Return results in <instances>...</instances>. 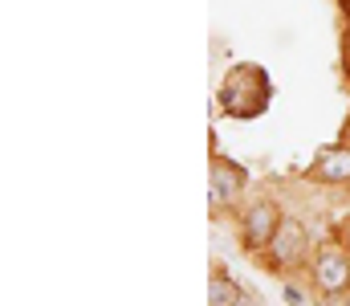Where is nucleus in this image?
Instances as JSON below:
<instances>
[{"label":"nucleus","mask_w":350,"mask_h":306,"mask_svg":"<svg viewBox=\"0 0 350 306\" xmlns=\"http://www.w3.org/2000/svg\"><path fill=\"white\" fill-rule=\"evenodd\" d=\"M220 106L232 114V118H253L269 106V78H265L257 66H237L228 70L224 86H220Z\"/></svg>","instance_id":"f257e3e1"},{"label":"nucleus","mask_w":350,"mask_h":306,"mask_svg":"<svg viewBox=\"0 0 350 306\" xmlns=\"http://www.w3.org/2000/svg\"><path fill=\"white\" fill-rule=\"evenodd\" d=\"M310 282H314L318 303L350 294V249L342 241H318L314 262H310Z\"/></svg>","instance_id":"f03ea898"},{"label":"nucleus","mask_w":350,"mask_h":306,"mask_svg":"<svg viewBox=\"0 0 350 306\" xmlns=\"http://www.w3.org/2000/svg\"><path fill=\"white\" fill-rule=\"evenodd\" d=\"M314 249H318V245L310 241L306 225H301L297 216H285V220H281V229H277V237H273V245L265 249V266H269V270H277V274H289V270L306 266Z\"/></svg>","instance_id":"7ed1b4c3"},{"label":"nucleus","mask_w":350,"mask_h":306,"mask_svg":"<svg viewBox=\"0 0 350 306\" xmlns=\"http://www.w3.org/2000/svg\"><path fill=\"white\" fill-rule=\"evenodd\" d=\"M281 220H285L281 204L269 201V196H257V201L241 212V245H245L249 253H265V249L273 245Z\"/></svg>","instance_id":"20e7f679"},{"label":"nucleus","mask_w":350,"mask_h":306,"mask_svg":"<svg viewBox=\"0 0 350 306\" xmlns=\"http://www.w3.org/2000/svg\"><path fill=\"white\" fill-rule=\"evenodd\" d=\"M306 176H310L314 184H326V188H347L350 184V147L347 143H338V147H322Z\"/></svg>","instance_id":"39448f33"},{"label":"nucleus","mask_w":350,"mask_h":306,"mask_svg":"<svg viewBox=\"0 0 350 306\" xmlns=\"http://www.w3.org/2000/svg\"><path fill=\"white\" fill-rule=\"evenodd\" d=\"M245 184H249V172L241 168V164H232L228 155H216L212 160V204H228L232 196H241L245 192Z\"/></svg>","instance_id":"423d86ee"},{"label":"nucleus","mask_w":350,"mask_h":306,"mask_svg":"<svg viewBox=\"0 0 350 306\" xmlns=\"http://www.w3.org/2000/svg\"><path fill=\"white\" fill-rule=\"evenodd\" d=\"M241 286H237V278L232 274H224V270H212V282H208V306H237L241 303Z\"/></svg>","instance_id":"0eeeda50"},{"label":"nucleus","mask_w":350,"mask_h":306,"mask_svg":"<svg viewBox=\"0 0 350 306\" xmlns=\"http://www.w3.org/2000/svg\"><path fill=\"white\" fill-rule=\"evenodd\" d=\"M285 303L289 306H306V294H301L297 286H285Z\"/></svg>","instance_id":"6e6552de"},{"label":"nucleus","mask_w":350,"mask_h":306,"mask_svg":"<svg viewBox=\"0 0 350 306\" xmlns=\"http://www.w3.org/2000/svg\"><path fill=\"white\" fill-rule=\"evenodd\" d=\"M237 306H261V298H253V294H241V303Z\"/></svg>","instance_id":"1a4fd4ad"},{"label":"nucleus","mask_w":350,"mask_h":306,"mask_svg":"<svg viewBox=\"0 0 350 306\" xmlns=\"http://www.w3.org/2000/svg\"><path fill=\"white\" fill-rule=\"evenodd\" d=\"M342 245L350 249V220H347V229H342Z\"/></svg>","instance_id":"9d476101"},{"label":"nucleus","mask_w":350,"mask_h":306,"mask_svg":"<svg viewBox=\"0 0 350 306\" xmlns=\"http://www.w3.org/2000/svg\"><path fill=\"white\" fill-rule=\"evenodd\" d=\"M342 66H347V78H350V41H347V58H342Z\"/></svg>","instance_id":"9b49d317"},{"label":"nucleus","mask_w":350,"mask_h":306,"mask_svg":"<svg viewBox=\"0 0 350 306\" xmlns=\"http://www.w3.org/2000/svg\"><path fill=\"white\" fill-rule=\"evenodd\" d=\"M338 4H342V12H347V16H350V0H338Z\"/></svg>","instance_id":"f8f14e48"},{"label":"nucleus","mask_w":350,"mask_h":306,"mask_svg":"<svg viewBox=\"0 0 350 306\" xmlns=\"http://www.w3.org/2000/svg\"><path fill=\"white\" fill-rule=\"evenodd\" d=\"M347 192H350V184H347Z\"/></svg>","instance_id":"ddd939ff"}]
</instances>
